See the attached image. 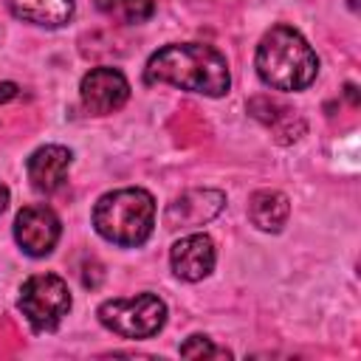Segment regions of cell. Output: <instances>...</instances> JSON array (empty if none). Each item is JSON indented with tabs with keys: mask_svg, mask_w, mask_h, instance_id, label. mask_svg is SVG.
<instances>
[{
	"mask_svg": "<svg viewBox=\"0 0 361 361\" xmlns=\"http://www.w3.org/2000/svg\"><path fill=\"white\" fill-rule=\"evenodd\" d=\"M147 82H166L192 93L203 96H223L228 93L231 76L226 56L200 42H175L155 51L144 71Z\"/></svg>",
	"mask_w": 361,
	"mask_h": 361,
	"instance_id": "obj_1",
	"label": "cell"
},
{
	"mask_svg": "<svg viewBox=\"0 0 361 361\" xmlns=\"http://www.w3.org/2000/svg\"><path fill=\"white\" fill-rule=\"evenodd\" d=\"M257 73L274 90H302L319 73L307 39L290 25H274L257 45Z\"/></svg>",
	"mask_w": 361,
	"mask_h": 361,
	"instance_id": "obj_2",
	"label": "cell"
},
{
	"mask_svg": "<svg viewBox=\"0 0 361 361\" xmlns=\"http://www.w3.org/2000/svg\"><path fill=\"white\" fill-rule=\"evenodd\" d=\"M93 226L116 245H141L155 226V200L138 186L107 192L93 206Z\"/></svg>",
	"mask_w": 361,
	"mask_h": 361,
	"instance_id": "obj_3",
	"label": "cell"
},
{
	"mask_svg": "<svg viewBox=\"0 0 361 361\" xmlns=\"http://www.w3.org/2000/svg\"><path fill=\"white\" fill-rule=\"evenodd\" d=\"M99 322L124 338H149L166 322V305L155 293L107 299L99 305Z\"/></svg>",
	"mask_w": 361,
	"mask_h": 361,
	"instance_id": "obj_4",
	"label": "cell"
},
{
	"mask_svg": "<svg viewBox=\"0 0 361 361\" xmlns=\"http://www.w3.org/2000/svg\"><path fill=\"white\" fill-rule=\"evenodd\" d=\"M20 310L34 330H54L71 310V290L56 274H34L20 288Z\"/></svg>",
	"mask_w": 361,
	"mask_h": 361,
	"instance_id": "obj_5",
	"label": "cell"
},
{
	"mask_svg": "<svg viewBox=\"0 0 361 361\" xmlns=\"http://www.w3.org/2000/svg\"><path fill=\"white\" fill-rule=\"evenodd\" d=\"M59 234V217L48 206H25L14 220V240L28 257H48Z\"/></svg>",
	"mask_w": 361,
	"mask_h": 361,
	"instance_id": "obj_6",
	"label": "cell"
},
{
	"mask_svg": "<svg viewBox=\"0 0 361 361\" xmlns=\"http://www.w3.org/2000/svg\"><path fill=\"white\" fill-rule=\"evenodd\" d=\"M79 96H82V104L87 113L107 116L130 99V85H127L124 73L116 68H93L90 73L82 76Z\"/></svg>",
	"mask_w": 361,
	"mask_h": 361,
	"instance_id": "obj_7",
	"label": "cell"
},
{
	"mask_svg": "<svg viewBox=\"0 0 361 361\" xmlns=\"http://www.w3.org/2000/svg\"><path fill=\"white\" fill-rule=\"evenodd\" d=\"M226 197L217 189H189L180 197H175L166 209V226L169 228H197L220 214Z\"/></svg>",
	"mask_w": 361,
	"mask_h": 361,
	"instance_id": "obj_8",
	"label": "cell"
},
{
	"mask_svg": "<svg viewBox=\"0 0 361 361\" xmlns=\"http://www.w3.org/2000/svg\"><path fill=\"white\" fill-rule=\"evenodd\" d=\"M214 259H217L214 243L206 234H186L169 251L172 271L186 282H197V279L209 276L214 268Z\"/></svg>",
	"mask_w": 361,
	"mask_h": 361,
	"instance_id": "obj_9",
	"label": "cell"
},
{
	"mask_svg": "<svg viewBox=\"0 0 361 361\" xmlns=\"http://www.w3.org/2000/svg\"><path fill=\"white\" fill-rule=\"evenodd\" d=\"M25 169H28L31 186H34L37 192L51 195V192H56V189L65 183V178H68V169H71V149H65V147H59V144H45V147H39V149L31 152Z\"/></svg>",
	"mask_w": 361,
	"mask_h": 361,
	"instance_id": "obj_10",
	"label": "cell"
},
{
	"mask_svg": "<svg viewBox=\"0 0 361 361\" xmlns=\"http://www.w3.org/2000/svg\"><path fill=\"white\" fill-rule=\"evenodd\" d=\"M290 203L276 189H259L248 200V217L259 231H279L288 223Z\"/></svg>",
	"mask_w": 361,
	"mask_h": 361,
	"instance_id": "obj_11",
	"label": "cell"
},
{
	"mask_svg": "<svg viewBox=\"0 0 361 361\" xmlns=\"http://www.w3.org/2000/svg\"><path fill=\"white\" fill-rule=\"evenodd\" d=\"M8 6L14 17L48 28H59L73 17V0H8Z\"/></svg>",
	"mask_w": 361,
	"mask_h": 361,
	"instance_id": "obj_12",
	"label": "cell"
},
{
	"mask_svg": "<svg viewBox=\"0 0 361 361\" xmlns=\"http://www.w3.org/2000/svg\"><path fill=\"white\" fill-rule=\"evenodd\" d=\"M96 8L104 11L107 17L135 25V23H147L155 14V3L152 0H96Z\"/></svg>",
	"mask_w": 361,
	"mask_h": 361,
	"instance_id": "obj_13",
	"label": "cell"
},
{
	"mask_svg": "<svg viewBox=\"0 0 361 361\" xmlns=\"http://www.w3.org/2000/svg\"><path fill=\"white\" fill-rule=\"evenodd\" d=\"M180 355L183 358H228L231 353L212 344V338H206V336H189L180 344Z\"/></svg>",
	"mask_w": 361,
	"mask_h": 361,
	"instance_id": "obj_14",
	"label": "cell"
},
{
	"mask_svg": "<svg viewBox=\"0 0 361 361\" xmlns=\"http://www.w3.org/2000/svg\"><path fill=\"white\" fill-rule=\"evenodd\" d=\"M17 96V85L14 82H3L0 85V102H8V99H14Z\"/></svg>",
	"mask_w": 361,
	"mask_h": 361,
	"instance_id": "obj_15",
	"label": "cell"
},
{
	"mask_svg": "<svg viewBox=\"0 0 361 361\" xmlns=\"http://www.w3.org/2000/svg\"><path fill=\"white\" fill-rule=\"evenodd\" d=\"M6 206H8V189L0 183V212H6Z\"/></svg>",
	"mask_w": 361,
	"mask_h": 361,
	"instance_id": "obj_16",
	"label": "cell"
}]
</instances>
